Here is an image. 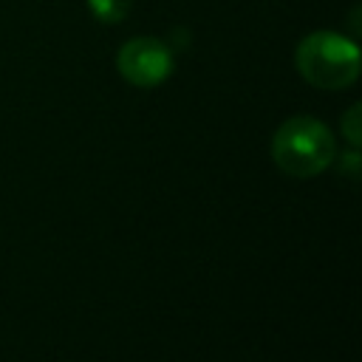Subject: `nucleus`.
Returning <instances> with one entry per match:
<instances>
[{"label": "nucleus", "instance_id": "obj_5", "mask_svg": "<svg viewBox=\"0 0 362 362\" xmlns=\"http://www.w3.org/2000/svg\"><path fill=\"white\" fill-rule=\"evenodd\" d=\"M342 136L348 139L351 147L362 144V105H351L342 116Z\"/></svg>", "mask_w": 362, "mask_h": 362}, {"label": "nucleus", "instance_id": "obj_2", "mask_svg": "<svg viewBox=\"0 0 362 362\" xmlns=\"http://www.w3.org/2000/svg\"><path fill=\"white\" fill-rule=\"evenodd\" d=\"M294 65L300 76L320 90L351 88L359 76V45L337 31H311L297 42Z\"/></svg>", "mask_w": 362, "mask_h": 362}, {"label": "nucleus", "instance_id": "obj_3", "mask_svg": "<svg viewBox=\"0 0 362 362\" xmlns=\"http://www.w3.org/2000/svg\"><path fill=\"white\" fill-rule=\"evenodd\" d=\"M119 74L136 88H156L173 74V51L158 37H133L119 48Z\"/></svg>", "mask_w": 362, "mask_h": 362}, {"label": "nucleus", "instance_id": "obj_1", "mask_svg": "<svg viewBox=\"0 0 362 362\" xmlns=\"http://www.w3.org/2000/svg\"><path fill=\"white\" fill-rule=\"evenodd\" d=\"M337 158V139L314 116H291L272 136V161L291 178H314Z\"/></svg>", "mask_w": 362, "mask_h": 362}, {"label": "nucleus", "instance_id": "obj_4", "mask_svg": "<svg viewBox=\"0 0 362 362\" xmlns=\"http://www.w3.org/2000/svg\"><path fill=\"white\" fill-rule=\"evenodd\" d=\"M130 6L133 0H88V8L99 23H122Z\"/></svg>", "mask_w": 362, "mask_h": 362}]
</instances>
